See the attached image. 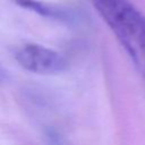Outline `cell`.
Segmentation results:
<instances>
[{"label":"cell","mask_w":145,"mask_h":145,"mask_svg":"<svg viewBox=\"0 0 145 145\" xmlns=\"http://www.w3.org/2000/svg\"><path fill=\"white\" fill-rule=\"evenodd\" d=\"M89 1L134 63L145 74V16L128 0Z\"/></svg>","instance_id":"6da1fadb"},{"label":"cell","mask_w":145,"mask_h":145,"mask_svg":"<svg viewBox=\"0 0 145 145\" xmlns=\"http://www.w3.org/2000/svg\"><path fill=\"white\" fill-rule=\"evenodd\" d=\"M15 58L24 69L39 75H58L68 68V59L61 52L40 44L20 46Z\"/></svg>","instance_id":"7a4b0ae2"},{"label":"cell","mask_w":145,"mask_h":145,"mask_svg":"<svg viewBox=\"0 0 145 145\" xmlns=\"http://www.w3.org/2000/svg\"><path fill=\"white\" fill-rule=\"evenodd\" d=\"M15 1L18 6H20L25 9L32 10L42 16L51 17L53 19H60V20L67 22L68 17H69V12L67 9L56 6V5L45 3V2H42L39 0H15Z\"/></svg>","instance_id":"3957f363"}]
</instances>
